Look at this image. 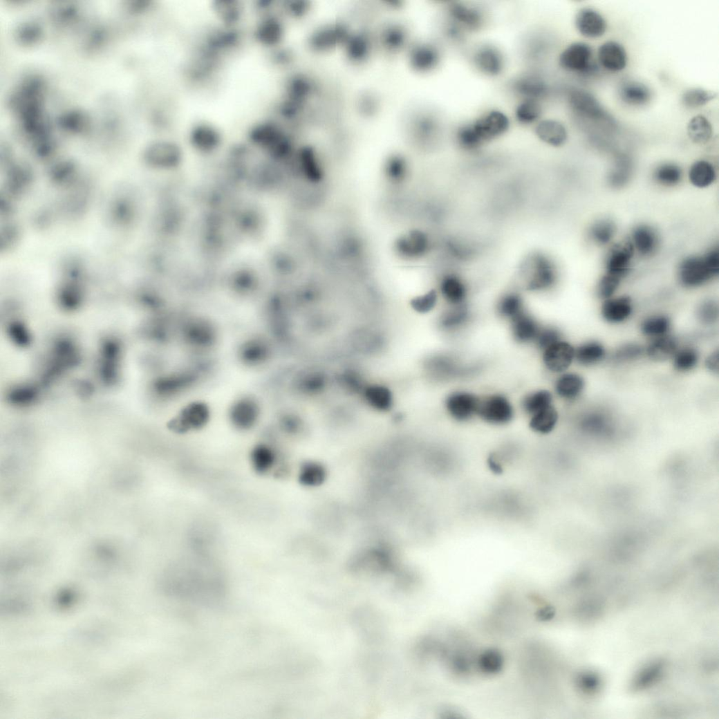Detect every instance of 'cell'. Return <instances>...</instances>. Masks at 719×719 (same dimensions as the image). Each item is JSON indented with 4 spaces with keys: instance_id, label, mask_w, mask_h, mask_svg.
Segmentation results:
<instances>
[{
    "instance_id": "cell-1",
    "label": "cell",
    "mask_w": 719,
    "mask_h": 719,
    "mask_svg": "<svg viewBox=\"0 0 719 719\" xmlns=\"http://www.w3.org/2000/svg\"><path fill=\"white\" fill-rule=\"evenodd\" d=\"M519 274L525 288L535 292L553 290L559 280L556 262L541 251L532 252L525 256L520 263Z\"/></svg>"
},
{
    "instance_id": "cell-2",
    "label": "cell",
    "mask_w": 719,
    "mask_h": 719,
    "mask_svg": "<svg viewBox=\"0 0 719 719\" xmlns=\"http://www.w3.org/2000/svg\"><path fill=\"white\" fill-rule=\"evenodd\" d=\"M680 283L687 288H696L717 277L719 274V251L713 248L702 256L684 259L679 267Z\"/></svg>"
},
{
    "instance_id": "cell-3",
    "label": "cell",
    "mask_w": 719,
    "mask_h": 719,
    "mask_svg": "<svg viewBox=\"0 0 719 719\" xmlns=\"http://www.w3.org/2000/svg\"><path fill=\"white\" fill-rule=\"evenodd\" d=\"M592 57L593 52L589 44L574 42L561 53L559 62L566 71L586 75L597 70Z\"/></svg>"
},
{
    "instance_id": "cell-4",
    "label": "cell",
    "mask_w": 719,
    "mask_h": 719,
    "mask_svg": "<svg viewBox=\"0 0 719 719\" xmlns=\"http://www.w3.org/2000/svg\"><path fill=\"white\" fill-rule=\"evenodd\" d=\"M471 123L483 145L502 137L510 127L508 116L498 110L489 111Z\"/></svg>"
},
{
    "instance_id": "cell-5",
    "label": "cell",
    "mask_w": 719,
    "mask_h": 719,
    "mask_svg": "<svg viewBox=\"0 0 719 719\" xmlns=\"http://www.w3.org/2000/svg\"><path fill=\"white\" fill-rule=\"evenodd\" d=\"M477 415L489 424L504 425L512 420L514 409L506 397L496 394L480 401Z\"/></svg>"
},
{
    "instance_id": "cell-6",
    "label": "cell",
    "mask_w": 719,
    "mask_h": 719,
    "mask_svg": "<svg viewBox=\"0 0 719 719\" xmlns=\"http://www.w3.org/2000/svg\"><path fill=\"white\" fill-rule=\"evenodd\" d=\"M472 61L479 72L489 77L501 74L505 64L503 53L494 45L487 44L480 45L474 51Z\"/></svg>"
},
{
    "instance_id": "cell-7",
    "label": "cell",
    "mask_w": 719,
    "mask_h": 719,
    "mask_svg": "<svg viewBox=\"0 0 719 719\" xmlns=\"http://www.w3.org/2000/svg\"><path fill=\"white\" fill-rule=\"evenodd\" d=\"M634 253L631 241H625L615 245L607 254L606 274L622 281L628 272Z\"/></svg>"
},
{
    "instance_id": "cell-8",
    "label": "cell",
    "mask_w": 719,
    "mask_h": 719,
    "mask_svg": "<svg viewBox=\"0 0 719 719\" xmlns=\"http://www.w3.org/2000/svg\"><path fill=\"white\" fill-rule=\"evenodd\" d=\"M451 21L463 31H476L485 23V15L477 7L464 3L455 2L447 8Z\"/></svg>"
},
{
    "instance_id": "cell-9",
    "label": "cell",
    "mask_w": 719,
    "mask_h": 719,
    "mask_svg": "<svg viewBox=\"0 0 719 719\" xmlns=\"http://www.w3.org/2000/svg\"><path fill=\"white\" fill-rule=\"evenodd\" d=\"M480 400L474 394L458 391L449 395L446 399V408L455 420L465 422L477 415Z\"/></svg>"
},
{
    "instance_id": "cell-10",
    "label": "cell",
    "mask_w": 719,
    "mask_h": 719,
    "mask_svg": "<svg viewBox=\"0 0 719 719\" xmlns=\"http://www.w3.org/2000/svg\"><path fill=\"white\" fill-rule=\"evenodd\" d=\"M544 363L554 373L566 372L575 361V347L561 340L544 351Z\"/></svg>"
},
{
    "instance_id": "cell-11",
    "label": "cell",
    "mask_w": 719,
    "mask_h": 719,
    "mask_svg": "<svg viewBox=\"0 0 719 719\" xmlns=\"http://www.w3.org/2000/svg\"><path fill=\"white\" fill-rule=\"evenodd\" d=\"M569 104L578 115L593 120H602L607 114L596 98L583 90H573L569 95Z\"/></svg>"
},
{
    "instance_id": "cell-12",
    "label": "cell",
    "mask_w": 719,
    "mask_h": 719,
    "mask_svg": "<svg viewBox=\"0 0 719 719\" xmlns=\"http://www.w3.org/2000/svg\"><path fill=\"white\" fill-rule=\"evenodd\" d=\"M512 90L521 100L541 102L549 94V86L545 80L535 75H525L515 80Z\"/></svg>"
},
{
    "instance_id": "cell-13",
    "label": "cell",
    "mask_w": 719,
    "mask_h": 719,
    "mask_svg": "<svg viewBox=\"0 0 719 719\" xmlns=\"http://www.w3.org/2000/svg\"><path fill=\"white\" fill-rule=\"evenodd\" d=\"M634 308V304L631 297H613L604 300L601 306V317L608 324H621L631 318Z\"/></svg>"
},
{
    "instance_id": "cell-14",
    "label": "cell",
    "mask_w": 719,
    "mask_h": 719,
    "mask_svg": "<svg viewBox=\"0 0 719 719\" xmlns=\"http://www.w3.org/2000/svg\"><path fill=\"white\" fill-rule=\"evenodd\" d=\"M575 26L581 35L588 38H599L604 35L607 29L604 18L591 8H583L577 12Z\"/></svg>"
},
{
    "instance_id": "cell-15",
    "label": "cell",
    "mask_w": 719,
    "mask_h": 719,
    "mask_svg": "<svg viewBox=\"0 0 719 719\" xmlns=\"http://www.w3.org/2000/svg\"><path fill=\"white\" fill-rule=\"evenodd\" d=\"M209 418V413L204 407H192L186 409L181 415L173 420L169 428L177 433H185L192 429H198L205 425Z\"/></svg>"
},
{
    "instance_id": "cell-16",
    "label": "cell",
    "mask_w": 719,
    "mask_h": 719,
    "mask_svg": "<svg viewBox=\"0 0 719 719\" xmlns=\"http://www.w3.org/2000/svg\"><path fill=\"white\" fill-rule=\"evenodd\" d=\"M681 346L680 340L669 334L650 339L645 346V355L655 362H665L671 360Z\"/></svg>"
},
{
    "instance_id": "cell-17",
    "label": "cell",
    "mask_w": 719,
    "mask_h": 719,
    "mask_svg": "<svg viewBox=\"0 0 719 719\" xmlns=\"http://www.w3.org/2000/svg\"><path fill=\"white\" fill-rule=\"evenodd\" d=\"M535 134L543 143L553 147L563 146L568 139V131L561 122L553 119L539 120L535 126Z\"/></svg>"
},
{
    "instance_id": "cell-18",
    "label": "cell",
    "mask_w": 719,
    "mask_h": 719,
    "mask_svg": "<svg viewBox=\"0 0 719 719\" xmlns=\"http://www.w3.org/2000/svg\"><path fill=\"white\" fill-rule=\"evenodd\" d=\"M598 60L606 70L619 72L627 64V55L620 44L614 41L604 43L598 50Z\"/></svg>"
},
{
    "instance_id": "cell-19",
    "label": "cell",
    "mask_w": 719,
    "mask_h": 719,
    "mask_svg": "<svg viewBox=\"0 0 719 719\" xmlns=\"http://www.w3.org/2000/svg\"><path fill=\"white\" fill-rule=\"evenodd\" d=\"M430 240L422 232L414 231L399 239L396 248L399 254L409 258H419L430 250Z\"/></svg>"
},
{
    "instance_id": "cell-20",
    "label": "cell",
    "mask_w": 719,
    "mask_h": 719,
    "mask_svg": "<svg viewBox=\"0 0 719 719\" xmlns=\"http://www.w3.org/2000/svg\"><path fill=\"white\" fill-rule=\"evenodd\" d=\"M440 290L447 303L454 306L464 304L467 296V287L458 274L449 273L441 279Z\"/></svg>"
},
{
    "instance_id": "cell-21",
    "label": "cell",
    "mask_w": 719,
    "mask_h": 719,
    "mask_svg": "<svg viewBox=\"0 0 719 719\" xmlns=\"http://www.w3.org/2000/svg\"><path fill=\"white\" fill-rule=\"evenodd\" d=\"M607 356L604 345L597 340H590L575 348V361L582 366L590 367L601 364Z\"/></svg>"
},
{
    "instance_id": "cell-22",
    "label": "cell",
    "mask_w": 719,
    "mask_h": 719,
    "mask_svg": "<svg viewBox=\"0 0 719 719\" xmlns=\"http://www.w3.org/2000/svg\"><path fill=\"white\" fill-rule=\"evenodd\" d=\"M282 27L278 19L267 15L261 18L255 27V39L266 47H272L281 39Z\"/></svg>"
},
{
    "instance_id": "cell-23",
    "label": "cell",
    "mask_w": 719,
    "mask_h": 719,
    "mask_svg": "<svg viewBox=\"0 0 719 719\" xmlns=\"http://www.w3.org/2000/svg\"><path fill=\"white\" fill-rule=\"evenodd\" d=\"M541 328L537 322L525 310L512 320V334L516 341L519 343L534 342Z\"/></svg>"
},
{
    "instance_id": "cell-24",
    "label": "cell",
    "mask_w": 719,
    "mask_h": 719,
    "mask_svg": "<svg viewBox=\"0 0 719 719\" xmlns=\"http://www.w3.org/2000/svg\"><path fill=\"white\" fill-rule=\"evenodd\" d=\"M631 242L635 250L644 256L653 255L659 243L657 233L647 225H639L634 230Z\"/></svg>"
},
{
    "instance_id": "cell-25",
    "label": "cell",
    "mask_w": 719,
    "mask_h": 719,
    "mask_svg": "<svg viewBox=\"0 0 719 719\" xmlns=\"http://www.w3.org/2000/svg\"><path fill=\"white\" fill-rule=\"evenodd\" d=\"M586 387V381L579 374L568 373L563 374L555 384L556 392L561 398L573 400L578 398Z\"/></svg>"
},
{
    "instance_id": "cell-26",
    "label": "cell",
    "mask_w": 719,
    "mask_h": 719,
    "mask_svg": "<svg viewBox=\"0 0 719 719\" xmlns=\"http://www.w3.org/2000/svg\"><path fill=\"white\" fill-rule=\"evenodd\" d=\"M619 96L621 100L628 105L643 106L651 100V92L645 84L628 81L621 86Z\"/></svg>"
},
{
    "instance_id": "cell-27",
    "label": "cell",
    "mask_w": 719,
    "mask_h": 719,
    "mask_svg": "<svg viewBox=\"0 0 719 719\" xmlns=\"http://www.w3.org/2000/svg\"><path fill=\"white\" fill-rule=\"evenodd\" d=\"M640 326L642 333L653 339L671 334L672 324L666 315L654 314L644 319Z\"/></svg>"
},
{
    "instance_id": "cell-28",
    "label": "cell",
    "mask_w": 719,
    "mask_h": 719,
    "mask_svg": "<svg viewBox=\"0 0 719 719\" xmlns=\"http://www.w3.org/2000/svg\"><path fill=\"white\" fill-rule=\"evenodd\" d=\"M700 355L693 346H682L671 359L672 364L677 371L686 373L693 371L699 364Z\"/></svg>"
},
{
    "instance_id": "cell-29",
    "label": "cell",
    "mask_w": 719,
    "mask_h": 719,
    "mask_svg": "<svg viewBox=\"0 0 719 719\" xmlns=\"http://www.w3.org/2000/svg\"><path fill=\"white\" fill-rule=\"evenodd\" d=\"M250 460L254 471L258 474H264L274 467L277 454L271 447L261 444L252 449Z\"/></svg>"
},
{
    "instance_id": "cell-30",
    "label": "cell",
    "mask_w": 719,
    "mask_h": 719,
    "mask_svg": "<svg viewBox=\"0 0 719 719\" xmlns=\"http://www.w3.org/2000/svg\"><path fill=\"white\" fill-rule=\"evenodd\" d=\"M190 137L194 144L205 148L217 145L221 140L218 129L207 122L194 124L190 130Z\"/></svg>"
},
{
    "instance_id": "cell-31",
    "label": "cell",
    "mask_w": 719,
    "mask_h": 719,
    "mask_svg": "<svg viewBox=\"0 0 719 719\" xmlns=\"http://www.w3.org/2000/svg\"><path fill=\"white\" fill-rule=\"evenodd\" d=\"M59 125L64 130L75 133L85 131L89 125L86 113L79 109H73L63 113L58 118Z\"/></svg>"
},
{
    "instance_id": "cell-32",
    "label": "cell",
    "mask_w": 719,
    "mask_h": 719,
    "mask_svg": "<svg viewBox=\"0 0 719 719\" xmlns=\"http://www.w3.org/2000/svg\"><path fill=\"white\" fill-rule=\"evenodd\" d=\"M716 177V173L713 166L704 160L694 163L689 171L691 183L698 188L709 187L713 183Z\"/></svg>"
},
{
    "instance_id": "cell-33",
    "label": "cell",
    "mask_w": 719,
    "mask_h": 719,
    "mask_svg": "<svg viewBox=\"0 0 719 719\" xmlns=\"http://www.w3.org/2000/svg\"><path fill=\"white\" fill-rule=\"evenodd\" d=\"M232 412L231 420L233 424L241 430L252 428L256 422L258 413L254 404L244 402L238 404Z\"/></svg>"
},
{
    "instance_id": "cell-34",
    "label": "cell",
    "mask_w": 719,
    "mask_h": 719,
    "mask_svg": "<svg viewBox=\"0 0 719 719\" xmlns=\"http://www.w3.org/2000/svg\"><path fill=\"white\" fill-rule=\"evenodd\" d=\"M543 113L541 102L532 100H521L515 109V118L519 124L530 125L536 124Z\"/></svg>"
},
{
    "instance_id": "cell-35",
    "label": "cell",
    "mask_w": 719,
    "mask_h": 719,
    "mask_svg": "<svg viewBox=\"0 0 719 719\" xmlns=\"http://www.w3.org/2000/svg\"><path fill=\"white\" fill-rule=\"evenodd\" d=\"M559 420L557 410L552 406L532 416L530 427L534 431L548 434L556 427Z\"/></svg>"
},
{
    "instance_id": "cell-36",
    "label": "cell",
    "mask_w": 719,
    "mask_h": 719,
    "mask_svg": "<svg viewBox=\"0 0 719 719\" xmlns=\"http://www.w3.org/2000/svg\"><path fill=\"white\" fill-rule=\"evenodd\" d=\"M690 139L696 144H705L712 136V127L709 121L703 115L693 118L687 127Z\"/></svg>"
},
{
    "instance_id": "cell-37",
    "label": "cell",
    "mask_w": 719,
    "mask_h": 719,
    "mask_svg": "<svg viewBox=\"0 0 719 719\" xmlns=\"http://www.w3.org/2000/svg\"><path fill=\"white\" fill-rule=\"evenodd\" d=\"M552 406V395L548 391H538L527 395L523 400V411L532 416Z\"/></svg>"
},
{
    "instance_id": "cell-38",
    "label": "cell",
    "mask_w": 719,
    "mask_h": 719,
    "mask_svg": "<svg viewBox=\"0 0 719 719\" xmlns=\"http://www.w3.org/2000/svg\"><path fill=\"white\" fill-rule=\"evenodd\" d=\"M633 165L627 158H619L608 175V183L615 189L624 187L632 177Z\"/></svg>"
},
{
    "instance_id": "cell-39",
    "label": "cell",
    "mask_w": 719,
    "mask_h": 719,
    "mask_svg": "<svg viewBox=\"0 0 719 719\" xmlns=\"http://www.w3.org/2000/svg\"><path fill=\"white\" fill-rule=\"evenodd\" d=\"M469 319V312L464 305L454 306L442 317L441 326L447 330H457L465 326Z\"/></svg>"
},
{
    "instance_id": "cell-40",
    "label": "cell",
    "mask_w": 719,
    "mask_h": 719,
    "mask_svg": "<svg viewBox=\"0 0 719 719\" xmlns=\"http://www.w3.org/2000/svg\"><path fill=\"white\" fill-rule=\"evenodd\" d=\"M682 169L673 163H665L659 166L654 173L655 181L665 187L678 185L682 181Z\"/></svg>"
},
{
    "instance_id": "cell-41",
    "label": "cell",
    "mask_w": 719,
    "mask_h": 719,
    "mask_svg": "<svg viewBox=\"0 0 719 719\" xmlns=\"http://www.w3.org/2000/svg\"><path fill=\"white\" fill-rule=\"evenodd\" d=\"M615 233V223L608 219H601L592 224L589 235L595 243L605 245L610 243Z\"/></svg>"
},
{
    "instance_id": "cell-42",
    "label": "cell",
    "mask_w": 719,
    "mask_h": 719,
    "mask_svg": "<svg viewBox=\"0 0 719 719\" xmlns=\"http://www.w3.org/2000/svg\"><path fill=\"white\" fill-rule=\"evenodd\" d=\"M498 310L502 317L512 321L525 310L523 300L518 293H507L499 301Z\"/></svg>"
},
{
    "instance_id": "cell-43",
    "label": "cell",
    "mask_w": 719,
    "mask_h": 719,
    "mask_svg": "<svg viewBox=\"0 0 719 719\" xmlns=\"http://www.w3.org/2000/svg\"><path fill=\"white\" fill-rule=\"evenodd\" d=\"M428 366L430 372L440 377H452L462 372L454 359L447 356H438L431 359Z\"/></svg>"
},
{
    "instance_id": "cell-44",
    "label": "cell",
    "mask_w": 719,
    "mask_h": 719,
    "mask_svg": "<svg viewBox=\"0 0 719 719\" xmlns=\"http://www.w3.org/2000/svg\"><path fill=\"white\" fill-rule=\"evenodd\" d=\"M214 10L221 21L227 27L234 26L242 15L243 10L238 2L234 1H219L216 2Z\"/></svg>"
},
{
    "instance_id": "cell-45",
    "label": "cell",
    "mask_w": 719,
    "mask_h": 719,
    "mask_svg": "<svg viewBox=\"0 0 719 719\" xmlns=\"http://www.w3.org/2000/svg\"><path fill=\"white\" fill-rule=\"evenodd\" d=\"M41 26L35 21H26L19 24L15 35L17 41L23 45H32L42 37Z\"/></svg>"
},
{
    "instance_id": "cell-46",
    "label": "cell",
    "mask_w": 719,
    "mask_h": 719,
    "mask_svg": "<svg viewBox=\"0 0 719 719\" xmlns=\"http://www.w3.org/2000/svg\"><path fill=\"white\" fill-rule=\"evenodd\" d=\"M365 397L371 406L377 410H387L392 404L391 393L388 389L382 386L368 388L365 392Z\"/></svg>"
},
{
    "instance_id": "cell-47",
    "label": "cell",
    "mask_w": 719,
    "mask_h": 719,
    "mask_svg": "<svg viewBox=\"0 0 719 719\" xmlns=\"http://www.w3.org/2000/svg\"><path fill=\"white\" fill-rule=\"evenodd\" d=\"M456 140L458 146L467 151H476L483 146L471 123L465 124L458 127L456 133Z\"/></svg>"
},
{
    "instance_id": "cell-48",
    "label": "cell",
    "mask_w": 719,
    "mask_h": 719,
    "mask_svg": "<svg viewBox=\"0 0 719 719\" xmlns=\"http://www.w3.org/2000/svg\"><path fill=\"white\" fill-rule=\"evenodd\" d=\"M645 355V347L637 343L625 344L613 353V361L618 364L634 362Z\"/></svg>"
},
{
    "instance_id": "cell-49",
    "label": "cell",
    "mask_w": 719,
    "mask_h": 719,
    "mask_svg": "<svg viewBox=\"0 0 719 719\" xmlns=\"http://www.w3.org/2000/svg\"><path fill=\"white\" fill-rule=\"evenodd\" d=\"M716 94L701 88H694L688 90L682 99L684 106L689 109H696L707 104L716 97Z\"/></svg>"
},
{
    "instance_id": "cell-50",
    "label": "cell",
    "mask_w": 719,
    "mask_h": 719,
    "mask_svg": "<svg viewBox=\"0 0 719 719\" xmlns=\"http://www.w3.org/2000/svg\"><path fill=\"white\" fill-rule=\"evenodd\" d=\"M698 320L703 325H713L718 319V308L713 300L702 301L696 312Z\"/></svg>"
},
{
    "instance_id": "cell-51",
    "label": "cell",
    "mask_w": 719,
    "mask_h": 719,
    "mask_svg": "<svg viewBox=\"0 0 719 719\" xmlns=\"http://www.w3.org/2000/svg\"><path fill=\"white\" fill-rule=\"evenodd\" d=\"M561 340V334L555 328H541L539 330L534 342L539 348L545 350L552 345Z\"/></svg>"
},
{
    "instance_id": "cell-52",
    "label": "cell",
    "mask_w": 719,
    "mask_h": 719,
    "mask_svg": "<svg viewBox=\"0 0 719 719\" xmlns=\"http://www.w3.org/2000/svg\"><path fill=\"white\" fill-rule=\"evenodd\" d=\"M440 61V54L438 50L430 45L422 47L418 53V65L423 70H430L435 68Z\"/></svg>"
},
{
    "instance_id": "cell-53",
    "label": "cell",
    "mask_w": 719,
    "mask_h": 719,
    "mask_svg": "<svg viewBox=\"0 0 719 719\" xmlns=\"http://www.w3.org/2000/svg\"><path fill=\"white\" fill-rule=\"evenodd\" d=\"M620 282L621 280L605 274L597 287L598 296L604 301L614 297Z\"/></svg>"
},
{
    "instance_id": "cell-54",
    "label": "cell",
    "mask_w": 719,
    "mask_h": 719,
    "mask_svg": "<svg viewBox=\"0 0 719 719\" xmlns=\"http://www.w3.org/2000/svg\"><path fill=\"white\" fill-rule=\"evenodd\" d=\"M438 295L436 291L431 290L427 294L414 299L412 301L413 308L420 312H427L436 305Z\"/></svg>"
},
{
    "instance_id": "cell-55",
    "label": "cell",
    "mask_w": 719,
    "mask_h": 719,
    "mask_svg": "<svg viewBox=\"0 0 719 719\" xmlns=\"http://www.w3.org/2000/svg\"><path fill=\"white\" fill-rule=\"evenodd\" d=\"M662 669L661 664H655L647 668L641 674L640 678L638 679L637 682V687L639 688L646 687L648 685L653 684L654 681L657 678L660 674Z\"/></svg>"
},
{
    "instance_id": "cell-56",
    "label": "cell",
    "mask_w": 719,
    "mask_h": 719,
    "mask_svg": "<svg viewBox=\"0 0 719 719\" xmlns=\"http://www.w3.org/2000/svg\"><path fill=\"white\" fill-rule=\"evenodd\" d=\"M77 15L78 10L75 6L66 5L57 9L55 17L58 22L67 24L74 21Z\"/></svg>"
},
{
    "instance_id": "cell-57",
    "label": "cell",
    "mask_w": 719,
    "mask_h": 719,
    "mask_svg": "<svg viewBox=\"0 0 719 719\" xmlns=\"http://www.w3.org/2000/svg\"><path fill=\"white\" fill-rule=\"evenodd\" d=\"M484 669L490 671H497L502 664V658L497 653H489L484 657Z\"/></svg>"
},
{
    "instance_id": "cell-58",
    "label": "cell",
    "mask_w": 719,
    "mask_h": 719,
    "mask_svg": "<svg viewBox=\"0 0 719 719\" xmlns=\"http://www.w3.org/2000/svg\"><path fill=\"white\" fill-rule=\"evenodd\" d=\"M706 367L712 373L718 372V352L715 351L710 354L706 359Z\"/></svg>"
},
{
    "instance_id": "cell-59",
    "label": "cell",
    "mask_w": 719,
    "mask_h": 719,
    "mask_svg": "<svg viewBox=\"0 0 719 719\" xmlns=\"http://www.w3.org/2000/svg\"><path fill=\"white\" fill-rule=\"evenodd\" d=\"M149 4L147 1H132L129 3L127 8L129 11L137 13L145 10Z\"/></svg>"
},
{
    "instance_id": "cell-60",
    "label": "cell",
    "mask_w": 719,
    "mask_h": 719,
    "mask_svg": "<svg viewBox=\"0 0 719 719\" xmlns=\"http://www.w3.org/2000/svg\"><path fill=\"white\" fill-rule=\"evenodd\" d=\"M226 38H227V37H226V35H223V39H226ZM219 39H221V37H219ZM221 41H222V40H219V41H218V44H219V43H221Z\"/></svg>"
}]
</instances>
